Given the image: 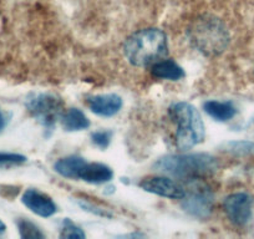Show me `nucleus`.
<instances>
[{"mask_svg": "<svg viewBox=\"0 0 254 239\" xmlns=\"http://www.w3.org/2000/svg\"><path fill=\"white\" fill-rule=\"evenodd\" d=\"M204 111L219 122H226L233 119L237 114V109L234 105L229 101H216V100H211V101L204 102L203 105Z\"/></svg>", "mask_w": 254, "mask_h": 239, "instance_id": "nucleus-13", "label": "nucleus"}, {"mask_svg": "<svg viewBox=\"0 0 254 239\" xmlns=\"http://www.w3.org/2000/svg\"><path fill=\"white\" fill-rule=\"evenodd\" d=\"M79 204H80V206H81V208L85 209V211L91 212V213L96 214V216L111 217V214H110L109 212L105 211V209H102V208H100V207H96V206H95V204L87 203V201H85V202H79Z\"/></svg>", "mask_w": 254, "mask_h": 239, "instance_id": "nucleus-21", "label": "nucleus"}, {"mask_svg": "<svg viewBox=\"0 0 254 239\" xmlns=\"http://www.w3.org/2000/svg\"><path fill=\"white\" fill-rule=\"evenodd\" d=\"M170 116L177 125L176 145L181 151L190 150L203 142L206 131L201 114L193 105L177 102L170 107Z\"/></svg>", "mask_w": 254, "mask_h": 239, "instance_id": "nucleus-4", "label": "nucleus"}, {"mask_svg": "<svg viewBox=\"0 0 254 239\" xmlns=\"http://www.w3.org/2000/svg\"><path fill=\"white\" fill-rule=\"evenodd\" d=\"M112 140V132L111 131H96L91 135V141L96 147L101 148V150H106L110 146V142Z\"/></svg>", "mask_w": 254, "mask_h": 239, "instance_id": "nucleus-19", "label": "nucleus"}, {"mask_svg": "<svg viewBox=\"0 0 254 239\" xmlns=\"http://www.w3.org/2000/svg\"><path fill=\"white\" fill-rule=\"evenodd\" d=\"M4 126H5V119H4V115L0 112V131L3 130Z\"/></svg>", "mask_w": 254, "mask_h": 239, "instance_id": "nucleus-22", "label": "nucleus"}, {"mask_svg": "<svg viewBox=\"0 0 254 239\" xmlns=\"http://www.w3.org/2000/svg\"><path fill=\"white\" fill-rule=\"evenodd\" d=\"M86 234L84 233L81 228L70 218H65L61 224V233L60 238H75V239H84Z\"/></svg>", "mask_w": 254, "mask_h": 239, "instance_id": "nucleus-18", "label": "nucleus"}, {"mask_svg": "<svg viewBox=\"0 0 254 239\" xmlns=\"http://www.w3.org/2000/svg\"><path fill=\"white\" fill-rule=\"evenodd\" d=\"M25 106L46 131H53L64 114L63 102L51 94L34 95L26 100Z\"/></svg>", "mask_w": 254, "mask_h": 239, "instance_id": "nucleus-5", "label": "nucleus"}, {"mask_svg": "<svg viewBox=\"0 0 254 239\" xmlns=\"http://www.w3.org/2000/svg\"><path fill=\"white\" fill-rule=\"evenodd\" d=\"M26 162V157L18 153L0 152V166H15Z\"/></svg>", "mask_w": 254, "mask_h": 239, "instance_id": "nucleus-20", "label": "nucleus"}, {"mask_svg": "<svg viewBox=\"0 0 254 239\" xmlns=\"http://www.w3.org/2000/svg\"><path fill=\"white\" fill-rule=\"evenodd\" d=\"M152 76L161 80H170V81H178L185 77V70L175 62L173 60H160L152 65Z\"/></svg>", "mask_w": 254, "mask_h": 239, "instance_id": "nucleus-12", "label": "nucleus"}, {"mask_svg": "<svg viewBox=\"0 0 254 239\" xmlns=\"http://www.w3.org/2000/svg\"><path fill=\"white\" fill-rule=\"evenodd\" d=\"M21 201L26 208L30 209L36 216L44 217V218L54 216L58 212L55 202L48 194L43 193L38 189H26L21 197Z\"/></svg>", "mask_w": 254, "mask_h": 239, "instance_id": "nucleus-9", "label": "nucleus"}, {"mask_svg": "<svg viewBox=\"0 0 254 239\" xmlns=\"http://www.w3.org/2000/svg\"><path fill=\"white\" fill-rule=\"evenodd\" d=\"M124 53L133 66L147 67L168 54L167 36L160 29H142L127 39Z\"/></svg>", "mask_w": 254, "mask_h": 239, "instance_id": "nucleus-1", "label": "nucleus"}, {"mask_svg": "<svg viewBox=\"0 0 254 239\" xmlns=\"http://www.w3.org/2000/svg\"><path fill=\"white\" fill-rule=\"evenodd\" d=\"M3 232H5V224L0 221V233H3Z\"/></svg>", "mask_w": 254, "mask_h": 239, "instance_id": "nucleus-23", "label": "nucleus"}, {"mask_svg": "<svg viewBox=\"0 0 254 239\" xmlns=\"http://www.w3.org/2000/svg\"><path fill=\"white\" fill-rule=\"evenodd\" d=\"M253 199L247 193H233L223 202V208L227 217L234 226L243 227L251 221Z\"/></svg>", "mask_w": 254, "mask_h": 239, "instance_id": "nucleus-7", "label": "nucleus"}, {"mask_svg": "<svg viewBox=\"0 0 254 239\" xmlns=\"http://www.w3.org/2000/svg\"><path fill=\"white\" fill-rule=\"evenodd\" d=\"M140 187L148 193L172 199H182L185 188L167 177H147L140 182Z\"/></svg>", "mask_w": 254, "mask_h": 239, "instance_id": "nucleus-8", "label": "nucleus"}, {"mask_svg": "<svg viewBox=\"0 0 254 239\" xmlns=\"http://www.w3.org/2000/svg\"><path fill=\"white\" fill-rule=\"evenodd\" d=\"M18 229L19 234L21 238L25 239H41L45 238L43 232L33 223V222L28 221V219H19L18 221Z\"/></svg>", "mask_w": 254, "mask_h": 239, "instance_id": "nucleus-17", "label": "nucleus"}, {"mask_svg": "<svg viewBox=\"0 0 254 239\" xmlns=\"http://www.w3.org/2000/svg\"><path fill=\"white\" fill-rule=\"evenodd\" d=\"M87 105H89V109L91 110V112H94L97 116L111 117L115 116L121 110L124 102L119 95L105 94L89 97Z\"/></svg>", "mask_w": 254, "mask_h": 239, "instance_id": "nucleus-10", "label": "nucleus"}, {"mask_svg": "<svg viewBox=\"0 0 254 239\" xmlns=\"http://www.w3.org/2000/svg\"><path fill=\"white\" fill-rule=\"evenodd\" d=\"M190 181L192 182L188 186L187 191L185 189L186 193L182 198V208L194 218H208L213 208V193L206 184L197 182V178Z\"/></svg>", "mask_w": 254, "mask_h": 239, "instance_id": "nucleus-6", "label": "nucleus"}, {"mask_svg": "<svg viewBox=\"0 0 254 239\" xmlns=\"http://www.w3.org/2000/svg\"><path fill=\"white\" fill-rule=\"evenodd\" d=\"M227 152L236 156H254V142L252 141H231L226 143Z\"/></svg>", "mask_w": 254, "mask_h": 239, "instance_id": "nucleus-16", "label": "nucleus"}, {"mask_svg": "<svg viewBox=\"0 0 254 239\" xmlns=\"http://www.w3.org/2000/svg\"><path fill=\"white\" fill-rule=\"evenodd\" d=\"M157 172L183 179H198L209 176L218 170V162L208 153H187V155H168L153 163Z\"/></svg>", "mask_w": 254, "mask_h": 239, "instance_id": "nucleus-2", "label": "nucleus"}, {"mask_svg": "<svg viewBox=\"0 0 254 239\" xmlns=\"http://www.w3.org/2000/svg\"><path fill=\"white\" fill-rule=\"evenodd\" d=\"M61 123L66 131H82L90 127V121L79 109H70L61 116Z\"/></svg>", "mask_w": 254, "mask_h": 239, "instance_id": "nucleus-15", "label": "nucleus"}, {"mask_svg": "<svg viewBox=\"0 0 254 239\" xmlns=\"http://www.w3.org/2000/svg\"><path fill=\"white\" fill-rule=\"evenodd\" d=\"M85 162L86 161L79 156H69V157H64L56 161L54 168L63 177L69 178V179H77L80 168L82 167Z\"/></svg>", "mask_w": 254, "mask_h": 239, "instance_id": "nucleus-14", "label": "nucleus"}, {"mask_svg": "<svg viewBox=\"0 0 254 239\" xmlns=\"http://www.w3.org/2000/svg\"><path fill=\"white\" fill-rule=\"evenodd\" d=\"M112 176H114V172L109 166L97 162H85L80 168L77 179L92 184H101L111 181Z\"/></svg>", "mask_w": 254, "mask_h": 239, "instance_id": "nucleus-11", "label": "nucleus"}, {"mask_svg": "<svg viewBox=\"0 0 254 239\" xmlns=\"http://www.w3.org/2000/svg\"><path fill=\"white\" fill-rule=\"evenodd\" d=\"M192 45L204 55L216 56L223 53L229 44V34L224 24L214 16H201L188 29Z\"/></svg>", "mask_w": 254, "mask_h": 239, "instance_id": "nucleus-3", "label": "nucleus"}]
</instances>
